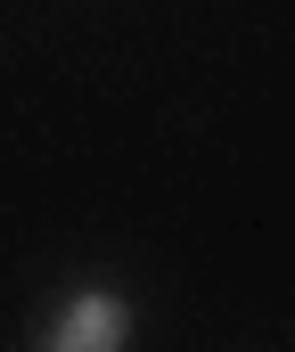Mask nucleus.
<instances>
[{
  "mask_svg": "<svg viewBox=\"0 0 295 352\" xmlns=\"http://www.w3.org/2000/svg\"><path fill=\"white\" fill-rule=\"evenodd\" d=\"M123 336H131V320H123L115 295H74L66 320H58V344H66V352H115Z\"/></svg>",
  "mask_w": 295,
  "mask_h": 352,
  "instance_id": "obj_1",
  "label": "nucleus"
}]
</instances>
